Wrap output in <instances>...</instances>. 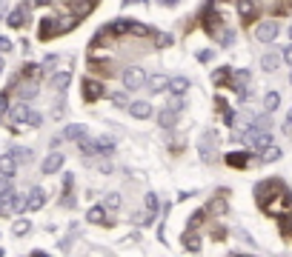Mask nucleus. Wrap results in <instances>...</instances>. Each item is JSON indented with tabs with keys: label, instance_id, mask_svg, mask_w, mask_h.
<instances>
[{
	"label": "nucleus",
	"instance_id": "nucleus-26",
	"mask_svg": "<svg viewBox=\"0 0 292 257\" xmlns=\"http://www.w3.org/2000/svg\"><path fill=\"white\" fill-rule=\"evenodd\" d=\"M232 74H235V71H232L229 66H226V69H218V71L212 74V83H215V86H223V83L229 86V83H232Z\"/></svg>",
	"mask_w": 292,
	"mask_h": 257
},
{
	"label": "nucleus",
	"instance_id": "nucleus-49",
	"mask_svg": "<svg viewBox=\"0 0 292 257\" xmlns=\"http://www.w3.org/2000/svg\"><path fill=\"white\" fill-rule=\"evenodd\" d=\"M0 71H3V57H0Z\"/></svg>",
	"mask_w": 292,
	"mask_h": 257
},
{
	"label": "nucleus",
	"instance_id": "nucleus-4",
	"mask_svg": "<svg viewBox=\"0 0 292 257\" xmlns=\"http://www.w3.org/2000/svg\"><path fill=\"white\" fill-rule=\"evenodd\" d=\"M198 151H201V160H204V163H215V160H218V134H215L212 129L204 132Z\"/></svg>",
	"mask_w": 292,
	"mask_h": 257
},
{
	"label": "nucleus",
	"instance_id": "nucleus-10",
	"mask_svg": "<svg viewBox=\"0 0 292 257\" xmlns=\"http://www.w3.org/2000/svg\"><path fill=\"white\" fill-rule=\"evenodd\" d=\"M61 35V23H57V18H43L40 20V26H37V37L40 40H52V37Z\"/></svg>",
	"mask_w": 292,
	"mask_h": 257
},
{
	"label": "nucleus",
	"instance_id": "nucleus-24",
	"mask_svg": "<svg viewBox=\"0 0 292 257\" xmlns=\"http://www.w3.org/2000/svg\"><path fill=\"white\" fill-rule=\"evenodd\" d=\"M69 80H72V74H69V71H57V74H52V89H57V92H66V86H69Z\"/></svg>",
	"mask_w": 292,
	"mask_h": 257
},
{
	"label": "nucleus",
	"instance_id": "nucleus-50",
	"mask_svg": "<svg viewBox=\"0 0 292 257\" xmlns=\"http://www.w3.org/2000/svg\"><path fill=\"white\" fill-rule=\"evenodd\" d=\"M289 40H292V26H289Z\"/></svg>",
	"mask_w": 292,
	"mask_h": 257
},
{
	"label": "nucleus",
	"instance_id": "nucleus-44",
	"mask_svg": "<svg viewBox=\"0 0 292 257\" xmlns=\"http://www.w3.org/2000/svg\"><path fill=\"white\" fill-rule=\"evenodd\" d=\"M97 168H100V172H103V175H109V172H112V166H109L106 160H100V163H97Z\"/></svg>",
	"mask_w": 292,
	"mask_h": 257
},
{
	"label": "nucleus",
	"instance_id": "nucleus-28",
	"mask_svg": "<svg viewBox=\"0 0 292 257\" xmlns=\"http://www.w3.org/2000/svg\"><path fill=\"white\" fill-rule=\"evenodd\" d=\"M184 246L189 248V251H198V248H201V240H198V234H195L192 226H189V231L184 234Z\"/></svg>",
	"mask_w": 292,
	"mask_h": 257
},
{
	"label": "nucleus",
	"instance_id": "nucleus-18",
	"mask_svg": "<svg viewBox=\"0 0 292 257\" xmlns=\"http://www.w3.org/2000/svg\"><path fill=\"white\" fill-rule=\"evenodd\" d=\"M249 77H252V74H249L247 69H241V71H235V74H232V89H238L241 92V98H247V83H249Z\"/></svg>",
	"mask_w": 292,
	"mask_h": 257
},
{
	"label": "nucleus",
	"instance_id": "nucleus-8",
	"mask_svg": "<svg viewBox=\"0 0 292 257\" xmlns=\"http://www.w3.org/2000/svg\"><path fill=\"white\" fill-rule=\"evenodd\" d=\"M238 12H241V23L249 26V23H255L258 12H261V3L258 0H238Z\"/></svg>",
	"mask_w": 292,
	"mask_h": 257
},
{
	"label": "nucleus",
	"instance_id": "nucleus-14",
	"mask_svg": "<svg viewBox=\"0 0 292 257\" xmlns=\"http://www.w3.org/2000/svg\"><path fill=\"white\" fill-rule=\"evenodd\" d=\"M109 209L106 206H92V209H89V223H97V226H112V217H109Z\"/></svg>",
	"mask_w": 292,
	"mask_h": 257
},
{
	"label": "nucleus",
	"instance_id": "nucleus-9",
	"mask_svg": "<svg viewBox=\"0 0 292 257\" xmlns=\"http://www.w3.org/2000/svg\"><path fill=\"white\" fill-rule=\"evenodd\" d=\"M83 98H86V103H95V100L103 98V83L97 77H86L83 80Z\"/></svg>",
	"mask_w": 292,
	"mask_h": 257
},
{
	"label": "nucleus",
	"instance_id": "nucleus-42",
	"mask_svg": "<svg viewBox=\"0 0 292 257\" xmlns=\"http://www.w3.org/2000/svg\"><path fill=\"white\" fill-rule=\"evenodd\" d=\"M54 63H57V54H49V57L43 60V69H52Z\"/></svg>",
	"mask_w": 292,
	"mask_h": 257
},
{
	"label": "nucleus",
	"instance_id": "nucleus-34",
	"mask_svg": "<svg viewBox=\"0 0 292 257\" xmlns=\"http://www.w3.org/2000/svg\"><path fill=\"white\" fill-rule=\"evenodd\" d=\"M146 209H149V212H158V195H155V192H146Z\"/></svg>",
	"mask_w": 292,
	"mask_h": 257
},
{
	"label": "nucleus",
	"instance_id": "nucleus-1",
	"mask_svg": "<svg viewBox=\"0 0 292 257\" xmlns=\"http://www.w3.org/2000/svg\"><path fill=\"white\" fill-rule=\"evenodd\" d=\"M281 192H286V186H283L281 180H264V183H258V186H255V200H258V206L269 212Z\"/></svg>",
	"mask_w": 292,
	"mask_h": 257
},
{
	"label": "nucleus",
	"instance_id": "nucleus-15",
	"mask_svg": "<svg viewBox=\"0 0 292 257\" xmlns=\"http://www.w3.org/2000/svg\"><path fill=\"white\" fill-rule=\"evenodd\" d=\"M26 20H29V3H20L18 9L9 15V26L12 29H23L26 26Z\"/></svg>",
	"mask_w": 292,
	"mask_h": 257
},
{
	"label": "nucleus",
	"instance_id": "nucleus-37",
	"mask_svg": "<svg viewBox=\"0 0 292 257\" xmlns=\"http://www.w3.org/2000/svg\"><path fill=\"white\" fill-rule=\"evenodd\" d=\"M152 217H155V212H149V209H146V212L138 214V223H141V226H146V223H152Z\"/></svg>",
	"mask_w": 292,
	"mask_h": 257
},
{
	"label": "nucleus",
	"instance_id": "nucleus-23",
	"mask_svg": "<svg viewBox=\"0 0 292 257\" xmlns=\"http://www.w3.org/2000/svg\"><path fill=\"white\" fill-rule=\"evenodd\" d=\"M247 163H249V154H247V151H232V154H226V166L244 168Z\"/></svg>",
	"mask_w": 292,
	"mask_h": 257
},
{
	"label": "nucleus",
	"instance_id": "nucleus-31",
	"mask_svg": "<svg viewBox=\"0 0 292 257\" xmlns=\"http://www.w3.org/2000/svg\"><path fill=\"white\" fill-rule=\"evenodd\" d=\"M103 206H106V209H112V212H115L118 206H121V195H118V192H109V195L103 197Z\"/></svg>",
	"mask_w": 292,
	"mask_h": 257
},
{
	"label": "nucleus",
	"instance_id": "nucleus-41",
	"mask_svg": "<svg viewBox=\"0 0 292 257\" xmlns=\"http://www.w3.org/2000/svg\"><path fill=\"white\" fill-rule=\"evenodd\" d=\"M0 52H12V40H9V37H0Z\"/></svg>",
	"mask_w": 292,
	"mask_h": 257
},
{
	"label": "nucleus",
	"instance_id": "nucleus-32",
	"mask_svg": "<svg viewBox=\"0 0 292 257\" xmlns=\"http://www.w3.org/2000/svg\"><path fill=\"white\" fill-rule=\"evenodd\" d=\"M112 106H118V109H129V100H126L124 92H115V95H112Z\"/></svg>",
	"mask_w": 292,
	"mask_h": 257
},
{
	"label": "nucleus",
	"instance_id": "nucleus-27",
	"mask_svg": "<svg viewBox=\"0 0 292 257\" xmlns=\"http://www.w3.org/2000/svg\"><path fill=\"white\" fill-rule=\"evenodd\" d=\"M186 89H189V80L186 77H172L169 80V92H172V95H184Z\"/></svg>",
	"mask_w": 292,
	"mask_h": 257
},
{
	"label": "nucleus",
	"instance_id": "nucleus-29",
	"mask_svg": "<svg viewBox=\"0 0 292 257\" xmlns=\"http://www.w3.org/2000/svg\"><path fill=\"white\" fill-rule=\"evenodd\" d=\"M264 106H266V112H275V109L281 106V95H278V92H266Z\"/></svg>",
	"mask_w": 292,
	"mask_h": 257
},
{
	"label": "nucleus",
	"instance_id": "nucleus-3",
	"mask_svg": "<svg viewBox=\"0 0 292 257\" xmlns=\"http://www.w3.org/2000/svg\"><path fill=\"white\" fill-rule=\"evenodd\" d=\"M80 151H83V154H112V151H115V140H112V137H97V140L83 137V140H80Z\"/></svg>",
	"mask_w": 292,
	"mask_h": 257
},
{
	"label": "nucleus",
	"instance_id": "nucleus-35",
	"mask_svg": "<svg viewBox=\"0 0 292 257\" xmlns=\"http://www.w3.org/2000/svg\"><path fill=\"white\" fill-rule=\"evenodd\" d=\"M3 112H9V89L0 92V115H3Z\"/></svg>",
	"mask_w": 292,
	"mask_h": 257
},
{
	"label": "nucleus",
	"instance_id": "nucleus-47",
	"mask_svg": "<svg viewBox=\"0 0 292 257\" xmlns=\"http://www.w3.org/2000/svg\"><path fill=\"white\" fill-rule=\"evenodd\" d=\"M283 9H286V12L292 9V0H283Z\"/></svg>",
	"mask_w": 292,
	"mask_h": 257
},
{
	"label": "nucleus",
	"instance_id": "nucleus-13",
	"mask_svg": "<svg viewBox=\"0 0 292 257\" xmlns=\"http://www.w3.org/2000/svg\"><path fill=\"white\" fill-rule=\"evenodd\" d=\"M15 172H18V154H15V151L0 154V175H3V178H12Z\"/></svg>",
	"mask_w": 292,
	"mask_h": 257
},
{
	"label": "nucleus",
	"instance_id": "nucleus-33",
	"mask_svg": "<svg viewBox=\"0 0 292 257\" xmlns=\"http://www.w3.org/2000/svg\"><path fill=\"white\" fill-rule=\"evenodd\" d=\"M278 157H281V149H275V143L269 146V149H264V160H266V163H269V160H278Z\"/></svg>",
	"mask_w": 292,
	"mask_h": 257
},
{
	"label": "nucleus",
	"instance_id": "nucleus-25",
	"mask_svg": "<svg viewBox=\"0 0 292 257\" xmlns=\"http://www.w3.org/2000/svg\"><path fill=\"white\" fill-rule=\"evenodd\" d=\"M146 86H149V92H163V89H169V80L163 77V74H152V77L146 80Z\"/></svg>",
	"mask_w": 292,
	"mask_h": 257
},
{
	"label": "nucleus",
	"instance_id": "nucleus-40",
	"mask_svg": "<svg viewBox=\"0 0 292 257\" xmlns=\"http://www.w3.org/2000/svg\"><path fill=\"white\" fill-rule=\"evenodd\" d=\"M209 60H212V52H209V49L198 52V63H209Z\"/></svg>",
	"mask_w": 292,
	"mask_h": 257
},
{
	"label": "nucleus",
	"instance_id": "nucleus-11",
	"mask_svg": "<svg viewBox=\"0 0 292 257\" xmlns=\"http://www.w3.org/2000/svg\"><path fill=\"white\" fill-rule=\"evenodd\" d=\"M9 120L12 123H29L32 120V109H29V103H15V106L9 109Z\"/></svg>",
	"mask_w": 292,
	"mask_h": 257
},
{
	"label": "nucleus",
	"instance_id": "nucleus-20",
	"mask_svg": "<svg viewBox=\"0 0 292 257\" xmlns=\"http://www.w3.org/2000/svg\"><path fill=\"white\" fill-rule=\"evenodd\" d=\"M129 112H132V117H138V120H146V117L152 115V106L146 100H135V103H129Z\"/></svg>",
	"mask_w": 292,
	"mask_h": 257
},
{
	"label": "nucleus",
	"instance_id": "nucleus-21",
	"mask_svg": "<svg viewBox=\"0 0 292 257\" xmlns=\"http://www.w3.org/2000/svg\"><path fill=\"white\" fill-rule=\"evenodd\" d=\"M281 60H283V52H266L264 57H261V66H264L266 71H275L281 66Z\"/></svg>",
	"mask_w": 292,
	"mask_h": 257
},
{
	"label": "nucleus",
	"instance_id": "nucleus-43",
	"mask_svg": "<svg viewBox=\"0 0 292 257\" xmlns=\"http://www.w3.org/2000/svg\"><path fill=\"white\" fill-rule=\"evenodd\" d=\"M283 60H286V63H289V66H292V43L286 46V49H283Z\"/></svg>",
	"mask_w": 292,
	"mask_h": 257
},
{
	"label": "nucleus",
	"instance_id": "nucleus-6",
	"mask_svg": "<svg viewBox=\"0 0 292 257\" xmlns=\"http://www.w3.org/2000/svg\"><path fill=\"white\" fill-rule=\"evenodd\" d=\"M146 80H149V74L143 69H138V66H129V69H124V86L129 92H138L146 86Z\"/></svg>",
	"mask_w": 292,
	"mask_h": 257
},
{
	"label": "nucleus",
	"instance_id": "nucleus-30",
	"mask_svg": "<svg viewBox=\"0 0 292 257\" xmlns=\"http://www.w3.org/2000/svg\"><path fill=\"white\" fill-rule=\"evenodd\" d=\"M29 231H32V223L29 220H15V226H12V234H29Z\"/></svg>",
	"mask_w": 292,
	"mask_h": 257
},
{
	"label": "nucleus",
	"instance_id": "nucleus-16",
	"mask_svg": "<svg viewBox=\"0 0 292 257\" xmlns=\"http://www.w3.org/2000/svg\"><path fill=\"white\" fill-rule=\"evenodd\" d=\"M158 123H160V129H175L178 126V112H175V106L172 109H160L158 112Z\"/></svg>",
	"mask_w": 292,
	"mask_h": 257
},
{
	"label": "nucleus",
	"instance_id": "nucleus-46",
	"mask_svg": "<svg viewBox=\"0 0 292 257\" xmlns=\"http://www.w3.org/2000/svg\"><path fill=\"white\" fill-rule=\"evenodd\" d=\"M158 3H163V6H175L178 0H158Z\"/></svg>",
	"mask_w": 292,
	"mask_h": 257
},
{
	"label": "nucleus",
	"instance_id": "nucleus-51",
	"mask_svg": "<svg viewBox=\"0 0 292 257\" xmlns=\"http://www.w3.org/2000/svg\"><path fill=\"white\" fill-rule=\"evenodd\" d=\"M289 83H292V74H289Z\"/></svg>",
	"mask_w": 292,
	"mask_h": 257
},
{
	"label": "nucleus",
	"instance_id": "nucleus-5",
	"mask_svg": "<svg viewBox=\"0 0 292 257\" xmlns=\"http://www.w3.org/2000/svg\"><path fill=\"white\" fill-rule=\"evenodd\" d=\"M244 143H247L249 149H258L264 151L272 146V134H269V129H247V134H244Z\"/></svg>",
	"mask_w": 292,
	"mask_h": 257
},
{
	"label": "nucleus",
	"instance_id": "nucleus-17",
	"mask_svg": "<svg viewBox=\"0 0 292 257\" xmlns=\"http://www.w3.org/2000/svg\"><path fill=\"white\" fill-rule=\"evenodd\" d=\"M61 166H63V154L61 151H52V154L43 160V168H40V172H43V175H54V172H61Z\"/></svg>",
	"mask_w": 292,
	"mask_h": 257
},
{
	"label": "nucleus",
	"instance_id": "nucleus-48",
	"mask_svg": "<svg viewBox=\"0 0 292 257\" xmlns=\"http://www.w3.org/2000/svg\"><path fill=\"white\" fill-rule=\"evenodd\" d=\"M3 6H6V0H0V18H3Z\"/></svg>",
	"mask_w": 292,
	"mask_h": 257
},
{
	"label": "nucleus",
	"instance_id": "nucleus-36",
	"mask_svg": "<svg viewBox=\"0 0 292 257\" xmlns=\"http://www.w3.org/2000/svg\"><path fill=\"white\" fill-rule=\"evenodd\" d=\"M249 129H269V120H266V117H255V120L249 123Z\"/></svg>",
	"mask_w": 292,
	"mask_h": 257
},
{
	"label": "nucleus",
	"instance_id": "nucleus-12",
	"mask_svg": "<svg viewBox=\"0 0 292 257\" xmlns=\"http://www.w3.org/2000/svg\"><path fill=\"white\" fill-rule=\"evenodd\" d=\"M46 203V192L40 186L35 189H29V195H26V212H37V209H43Z\"/></svg>",
	"mask_w": 292,
	"mask_h": 257
},
{
	"label": "nucleus",
	"instance_id": "nucleus-38",
	"mask_svg": "<svg viewBox=\"0 0 292 257\" xmlns=\"http://www.w3.org/2000/svg\"><path fill=\"white\" fill-rule=\"evenodd\" d=\"M12 151L18 154V160H32V151H29V149H18V146H15Z\"/></svg>",
	"mask_w": 292,
	"mask_h": 257
},
{
	"label": "nucleus",
	"instance_id": "nucleus-19",
	"mask_svg": "<svg viewBox=\"0 0 292 257\" xmlns=\"http://www.w3.org/2000/svg\"><path fill=\"white\" fill-rule=\"evenodd\" d=\"M275 217H278V229H281V234L286 240H292V212H278Z\"/></svg>",
	"mask_w": 292,
	"mask_h": 257
},
{
	"label": "nucleus",
	"instance_id": "nucleus-2",
	"mask_svg": "<svg viewBox=\"0 0 292 257\" xmlns=\"http://www.w3.org/2000/svg\"><path fill=\"white\" fill-rule=\"evenodd\" d=\"M103 32H109L112 37H124V35L149 37V26H143V23H135V20H115V23L103 26Z\"/></svg>",
	"mask_w": 292,
	"mask_h": 257
},
{
	"label": "nucleus",
	"instance_id": "nucleus-7",
	"mask_svg": "<svg viewBox=\"0 0 292 257\" xmlns=\"http://www.w3.org/2000/svg\"><path fill=\"white\" fill-rule=\"evenodd\" d=\"M278 32H281V26H278V20L269 18L264 20V23H258L255 26V37L261 40V43H272L275 37H278Z\"/></svg>",
	"mask_w": 292,
	"mask_h": 257
},
{
	"label": "nucleus",
	"instance_id": "nucleus-22",
	"mask_svg": "<svg viewBox=\"0 0 292 257\" xmlns=\"http://www.w3.org/2000/svg\"><path fill=\"white\" fill-rule=\"evenodd\" d=\"M63 137H66V140H78V143H80L83 137H86V129H83L80 123H72V126H66Z\"/></svg>",
	"mask_w": 292,
	"mask_h": 257
},
{
	"label": "nucleus",
	"instance_id": "nucleus-45",
	"mask_svg": "<svg viewBox=\"0 0 292 257\" xmlns=\"http://www.w3.org/2000/svg\"><path fill=\"white\" fill-rule=\"evenodd\" d=\"M52 0H32V6H49Z\"/></svg>",
	"mask_w": 292,
	"mask_h": 257
},
{
	"label": "nucleus",
	"instance_id": "nucleus-39",
	"mask_svg": "<svg viewBox=\"0 0 292 257\" xmlns=\"http://www.w3.org/2000/svg\"><path fill=\"white\" fill-rule=\"evenodd\" d=\"M283 134L292 137V109H289V115H286V120H283Z\"/></svg>",
	"mask_w": 292,
	"mask_h": 257
}]
</instances>
